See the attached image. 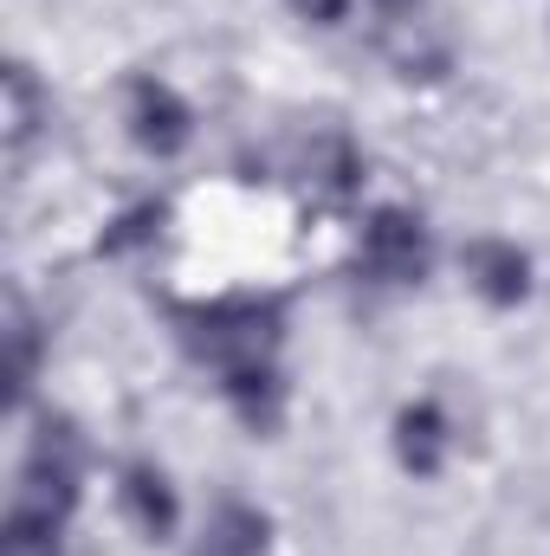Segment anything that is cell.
<instances>
[{"instance_id":"obj_1","label":"cell","mask_w":550,"mask_h":556,"mask_svg":"<svg viewBox=\"0 0 550 556\" xmlns=\"http://www.w3.org/2000/svg\"><path fill=\"white\" fill-rule=\"evenodd\" d=\"M182 324H188V350L208 356L221 376H234V369L273 363L285 311H278V298H221V304L182 311Z\"/></svg>"},{"instance_id":"obj_2","label":"cell","mask_w":550,"mask_h":556,"mask_svg":"<svg viewBox=\"0 0 550 556\" xmlns=\"http://www.w3.org/2000/svg\"><path fill=\"white\" fill-rule=\"evenodd\" d=\"M427 260H434V247H427L421 214H409V207H376L363 220L357 273L370 278V285H421L427 278Z\"/></svg>"},{"instance_id":"obj_3","label":"cell","mask_w":550,"mask_h":556,"mask_svg":"<svg viewBox=\"0 0 550 556\" xmlns=\"http://www.w3.org/2000/svg\"><path fill=\"white\" fill-rule=\"evenodd\" d=\"M130 137H137V149H149V155H182L188 137H195L188 98H182L175 85H162V78H137V85H130Z\"/></svg>"},{"instance_id":"obj_4","label":"cell","mask_w":550,"mask_h":556,"mask_svg":"<svg viewBox=\"0 0 550 556\" xmlns=\"http://www.w3.org/2000/svg\"><path fill=\"white\" fill-rule=\"evenodd\" d=\"M460 273H466V285H473L486 304H499V311H512V304H525V298H532V260H525L512 240H499V233L466 240Z\"/></svg>"},{"instance_id":"obj_5","label":"cell","mask_w":550,"mask_h":556,"mask_svg":"<svg viewBox=\"0 0 550 556\" xmlns=\"http://www.w3.org/2000/svg\"><path fill=\"white\" fill-rule=\"evenodd\" d=\"M447 446H453V427L440 415V402H409L396 415V459H402V472L434 479L447 466Z\"/></svg>"},{"instance_id":"obj_6","label":"cell","mask_w":550,"mask_h":556,"mask_svg":"<svg viewBox=\"0 0 550 556\" xmlns=\"http://www.w3.org/2000/svg\"><path fill=\"white\" fill-rule=\"evenodd\" d=\"M266 538H273V525H266L260 505H247V498H221V505L208 511V525H201L195 556H266Z\"/></svg>"},{"instance_id":"obj_7","label":"cell","mask_w":550,"mask_h":556,"mask_svg":"<svg viewBox=\"0 0 550 556\" xmlns=\"http://www.w3.org/2000/svg\"><path fill=\"white\" fill-rule=\"evenodd\" d=\"M124 511H130V525H137L142 538H168L175 531V518H182V505H175V485H168V472L162 466H149V459H137V466H124Z\"/></svg>"},{"instance_id":"obj_8","label":"cell","mask_w":550,"mask_h":556,"mask_svg":"<svg viewBox=\"0 0 550 556\" xmlns=\"http://www.w3.org/2000/svg\"><path fill=\"white\" fill-rule=\"evenodd\" d=\"M304 188L324 201H350L363 188V155L350 149V137H317L304 149Z\"/></svg>"},{"instance_id":"obj_9","label":"cell","mask_w":550,"mask_h":556,"mask_svg":"<svg viewBox=\"0 0 550 556\" xmlns=\"http://www.w3.org/2000/svg\"><path fill=\"white\" fill-rule=\"evenodd\" d=\"M221 389H227L234 415L247 420L253 433H273V427H278V408H285V382H278V369H273V363L234 369V376H221Z\"/></svg>"},{"instance_id":"obj_10","label":"cell","mask_w":550,"mask_h":556,"mask_svg":"<svg viewBox=\"0 0 550 556\" xmlns=\"http://www.w3.org/2000/svg\"><path fill=\"white\" fill-rule=\"evenodd\" d=\"M0 556H65V518L33 498H13L0 525Z\"/></svg>"},{"instance_id":"obj_11","label":"cell","mask_w":550,"mask_h":556,"mask_svg":"<svg viewBox=\"0 0 550 556\" xmlns=\"http://www.w3.org/2000/svg\"><path fill=\"white\" fill-rule=\"evenodd\" d=\"M7 343H13V402L33 389V376H39V324L13 304V330H7Z\"/></svg>"},{"instance_id":"obj_12","label":"cell","mask_w":550,"mask_h":556,"mask_svg":"<svg viewBox=\"0 0 550 556\" xmlns=\"http://www.w3.org/2000/svg\"><path fill=\"white\" fill-rule=\"evenodd\" d=\"M7 91H13V149H26V137H33V117H39V98H33V78H26V65H13Z\"/></svg>"},{"instance_id":"obj_13","label":"cell","mask_w":550,"mask_h":556,"mask_svg":"<svg viewBox=\"0 0 550 556\" xmlns=\"http://www.w3.org/2000/svg\"><path fill=\"white\" fill-rule=\"evenodd\" d=\"M298 20H311V26H337L343 13H350V0H285Z\"/></svg>"},{"instance_id":"obj_14","label":"cell","mask_w":550,"mask_h":556,"mask_svg":"<svg viewBox=\"0 0 550 556\" xmlns=\"http://www.w3.org/2000/svg\"><path fill=\"white\" fill-rule=\"evenodd\" d=\"M376 7H383V13H409L414 0H376Z\"/></svg>"}]
</instances>
